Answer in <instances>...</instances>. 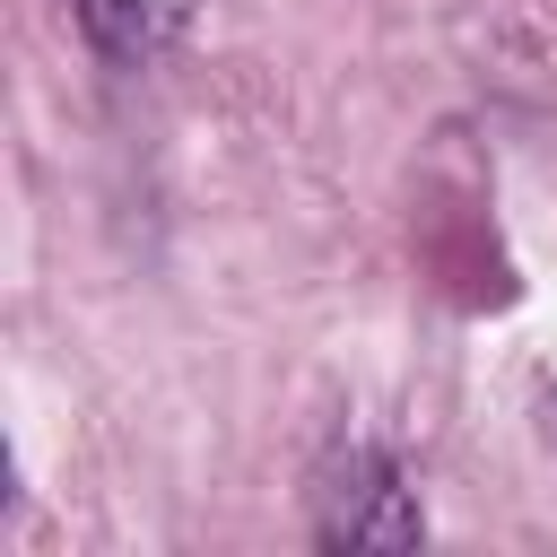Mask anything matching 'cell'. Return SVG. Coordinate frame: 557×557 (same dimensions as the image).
Listing matches in <instances>:
<instances>
[{
    "label": "cell",
    "instance_id": "obj_1",
    "mask_svg": "<svg viewBox=\"0 0 557 557\" xmlns=\"http://www.w3.org/2000/svg\"><path fill=\"white\" fill-rule=\"evenodd\" d=\"M313 540L322 548H418L426 540V505L409 487V470L366 444V435H339L313 470Z\"/></svg>",
    "mask_w": 557,
    "mask_h": 557
},
{
    "label": "cell",
    "instance_id": "obj_2",
    "mask_svg": "<svg viewBox=\"0 0 557 557\" xmlns=\"http://www.w3.org/2000/svg\"><path fill=\"white\" fill-rule=\"evenodd\" d=\"M70 9H78L87 44H96L113 70H148V61L174 52L183 26H191V0H70Z\"/></svg>",
    "mask_w": 557,
    "mask_h": 557
}]
</instances>
